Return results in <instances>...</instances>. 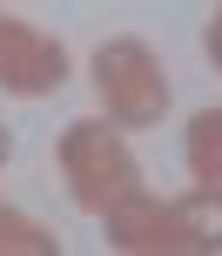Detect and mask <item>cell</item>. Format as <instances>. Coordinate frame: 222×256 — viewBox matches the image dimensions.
Instances as JSON below:
<instances>
[{
  "label": "cell",
  "mask_w": 222,
  "mask_h": 256,
  "mask_svg": "<svg viewBox=\"0 0 222 256\" xmlns=\"http://www.w3.org/2000/svg\"><path fill=\"white\" fill-rule=\"evenodd\" d=\"M67 81V48L54 34H40L34 20H7L0 14V88L20 94V102H40Z\"/></svg>",
  "instance_id": "cell-3"
},
{
  "label": "cell",
  "mask_w": 222,
  "mask_h": 256,
  "mask_svg": "<svg viewBox=\"0 0 222 256\" xmlns=\"http://www.w3.org/2000/svg\"><path fill=\"white\" fill-rule=\"evenodd\" d=\"M94 94H101L115 128H155L169 115V74H162L155 48L135 40V34L94 48Z\"/></svg>",
  "instance_id": "cell-2"
},
{
  "label": "cell",
  "mask_w": 222,
  "mask_h": 256,
  "mask_svg": "<svg viewBox=\"0 0 222 256\" xmlns=\"http://www.w3.org/2000/svg\"><path fill=\"white\" fill-rule=\"evenodd\" d=\"M61 182L88 216H108L115 202H128L142 189V162L121 142L115 122H67L61 128Z\"/></svg>",
  "instance_id": "cell-1"
},
{
  "label": "cell",
  "mask_w": 222,
  "mask_h": 256,
  "mask_svg": "<svg viewBox=\"0 0 222 256\" xmlns=\"http://www.w3.org/2000/svg\"><path fill=\"white\" fill-rule=\"evenodd\" d=\"M202 48H209V61H216V74H222V0H216V20H209V34H202Z\"/></svg>",
  "instance_id": "cell-8"
},
{
  "label": "cell",
  "mask_w": 222,
  "mask_h": 256,
  "mask_svg": "<svg viewBox=\"0 0 222 256\" xmlns=\"http://www.w3.org/2000/svg\"><path fill=\"white\" fill-rule=\"evenodd\" d=\"M7 155H13V135H7V122H0V168H7Z\"/></svg>",
  "instance_id": "cell-9"
},
{
  "label": "cell",
  "mask_w": 222,
  "mask_h": 256,
  "mask_svg": "<svg viewBox=\"0 0 222 256\" xmlns=\"http://www.w3.org/2000/svg\"><path fill=\"white\" fill-rule=\"evenodd\" d=\"M0 256H61L47 230H40L34 216H20V209H0Z\"/></svg>",
  "instance_id": "cell-7"
},
{
  "label": "cell",
  "mask_w": 222,
  "mask_h": 256,
  "mask_svg": "<svg viewBox=\"0 0 222 256\" xmlns=\"http://www.w3.org/2000/svg\"><path fill=\"white\" fill-rule=\"evenodd\" d=\"M175 230H182V250H196V256H222V189H189V196H175Z\"/></svg>",
  "instance_id": "cell-5"
},
{
  "label": "cell",
  "mask_w": 222,
  "mask_h": 256,
  "mask_svg": "<svg viewBox=\"0 0 222 256\" xmlns=\"http://www.w3.org/2000/svg\"><path fill=\"white\" fill-rule=\"evenodd\" d=\"M108 230V250H128V256H182V230H175V209L162 196L135 189L128 202H115L101 216Z\"/></svg>",
  "instance_id": "cell-4"
},
{
  "label": "cell",
  "mask_w": 222,
  "mask_h": 256,
  "mask_svg": "<svg viewBox=\"0 0 222 256\" xmlns=\"http://www.w3.org/2000/svg\"><path fill=\"white\" fill-rule=\"evenodd\" d=\"M182 155H189V176L202 189H222V108H202L182 135Z\"/></svg>",
  "instance_id": "cell-6"
}]
</instances>
